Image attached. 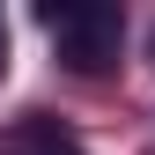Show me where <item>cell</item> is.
Instances as JSON below:
<instances>
[{"label": "cell", "instance_id": "6da1fadb", "mask_svg": "<svg viewBox=\"0 0 155 155\" xmlns=\"http://www.w3.org/2000/svg\"><path fill=\"white\" fill-rule=\"evenodd\" d=\"M45 30H52V45H59V59L74 74H104L111 59H118V8H45Z\"/></svg>", "mask_w": 155, "mask_h": 155}, {"label": "cell", "instance_id": "7a4b0ae2", "mask_svg": "<svg viewBox=\"0 0 155 155\" xmlns=\"http://www.w3.org/2000/svg\"><path fill=\"white\" fill-rule=\"evenodd\" d=\"M8 155H81V140H74L59 118H22L8 133Z\"/></svg>", "mask_w": 155, "mask_h": 155}, {"label": "cell", "instance_id": "3957f363", "mask_svg": "<svg viewBox=\"0 0 155 155\" xmlns=\"http://www.w3.org/2000/svg\"><path fill=\"white\" fill-rule=\"evenodd\" d=\"M0 67H8V30H0Z\"/></svg>", "mask_w": 155, "mask_h": 155}]
</instances>
